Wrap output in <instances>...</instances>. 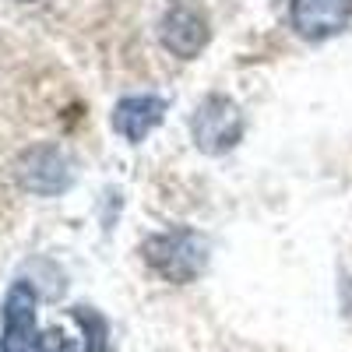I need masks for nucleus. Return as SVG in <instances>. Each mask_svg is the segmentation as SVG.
Here are the masks:
<instances>
[{"instance_id": "f257e3e1", "label": "nucleus", "mask_w": 352, "mask_h": 352, "mask_svg": "<svg viewBox=\"0 0 352 352\" xmlns=\"http://www.w3.org/2000/svg\"><path fill=\"white\" fill-rule=\"evenodd\" d=\"M141 254L166 282H194L208 264V240L194 229H173L148 236Z\"/></svg>"}, {"instance_id": "f03ea898", "label": "nucleus", "mask_w": 352, "mask_h": 352, "mask_svg": "<svg viewBox=\"0 0 352 352\" xmlns=\"http://www.w3.org/2000/svg\"><path fill=\"white\" fill-rule=\"evenodd\" d=\"M190 134L204 155H226L243 138V113L229 96H208L194 113Z\"/></svg>"}, {"instance_id": "7ed1b4c3", "label": "nucleus", "mask_w": 352, "mask_h": 352, "mask_svg": "<svg viewBox=\"0 0 352 352\" xmlns=\"http://www.w3.org/2000/svg\"><path fill=\"white\" fill-rule=\"evenodd\" d=\"M159 39H162V46L173 56H180V60H194V56L212 39L208 18H204L201 8H194L190 0H173L169 11L159 21Z\"/></svg>"}, {"instance_id": "20e7f679", "label": "nucleus", "mask_w": 352, "mask_h": 352, "mask_svg": "<svg viewBox=\"0 0 352 352\" xmlns=\"http://www.w3.org/2000/svg\"><path fill=\"white\" fill-rule=\"evenodd\" d=\"M289 18L296 36L307 43H324L338 36L352 18V0H292Z\"/></svg>"}, {"instance_id": "39448f33", "label": "nucleus", "mask_w": 352, "mask_h": 352, "mask_svg": "<svg viewBox=\"0 0 352 352\" xmlns=\"http://www.w3.org/2000/svg\"><path fill=\"white\" fill-rule=\"evenodd\" d=\"M36 289L28 282H14L8 300H4V338L0 349L4 352H32L39 331H36Z\"/></svg>"}, {"instance_id": "423d86ee", "label": "nucleus", "mask_w": 352, "mask_h": 352, "mask_svg": "<svg viewBox=\"0 0 352 352\" xmlns=\"http://www.w3.org/2000/svg\"><path fill=\"white\" fill-rule=\"evenodd\" d=\"M166 120V99L159 96H127L113 109V131L127 138L131 144L144 141Z\"/></svg>"}, {"instance_id": "0eeeda50", "label": "nucleus", "mask_w": 352, "mask_h": 352, "mask_svg": "<svg viewBox=\"0 0 352 352\" xmlns=\"http://www.w3.org/2000/svg\"><path fill=\"white\" fill-rule=\"evenodd\" d=\"M21 184L36 194H56L71 184V169L67 159L56 148H36L28 152L21 162Z\"/></svg>"}, {"instance_id": "6e6552de", "label": "nucleus", "mask_w": 352, "mask_h": 352, "mask_svg": "<svg viewBox=\"0 0 352 352\" xmlns=\"http://www.w3.org/2000/svg\"><path fill=\"white\" fill-rule=\"evenodd\" d=\"M74 317L81 320V328L88 335V352H113L109 349V331H106V320L96 314V310H88V307H78Z\"/></svg>"}, {"instance_id": "1a4fd4ad", "label": "nucleus", "mask_w": 352, "mask_h": 352, "mask_svg": "<svg viewBox=\"0 0 352 352\" xmlns=\"http://www.w3.org/2000/svg\"><path fill=\"white\" fill-rule=\"evenodd\" d=\"M32 352H78V345H74V342H71L64 331L50 328V331H43V335L36 338Z\"/></svg>"}]
</instances>
